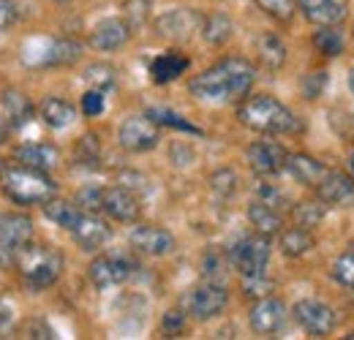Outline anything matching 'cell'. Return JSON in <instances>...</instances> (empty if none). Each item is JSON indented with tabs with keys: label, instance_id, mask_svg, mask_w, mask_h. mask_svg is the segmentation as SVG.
<instances>
[{
	"label": "cell",
	"instance_id": "6da1fadb",
	"mask_svg": "<svg viewBox=\"0 0 354 340\" xmlns=\"http://www.w3.org/2000/svg\"><path fill=\"white\" fill-rule=\"evenodd\" d=\"M257 82V68L245 57H223L207 71L196 74L188 90L202 101H243Z\"/></svg>",
	"mask_w": 354,
	"mask_h": 340
},
{
	"label": "cell",
	"instance_id": "7a4b0ae2",
	"mask_svg": "<svg viewBox=\"0 0 354 340\" xmlns=\"http://www.w3.org/2000/svg\"><path fill=\"white\" fill-rule=\"evenodd\" d=\"M237 120L259 133H297L303 128L300 117L272 95L243 98V104L237 109Z\"/></svg>",
	"mask_w": 354,
	"mask_h": 340
},
{
	"label": "cell",
	"instance_id": "3957f363",
	"mask_svg": "<svg viewBox=\"0 0 354 340\" xmlns=\"http://www.w3.org/2000/svg\"><path fill=\"white\" fill-rule=\"evenodd\" d=\"M0 188L8 196V202L19 205V207H30V205H44L49 199H55L57 185L46 177V171L30 169V167H8L0 174Z\"/></svg>",
	"mask_w": 354,
	"mask_h": 340
},
{
	"label": "cell",
	"instance_id": "277c9868",
	"mask_svg": "<svg viewBox=\"0 0 354 340\" xmlns=\"http://www.w3.org/2000/svg\"><path fill=\"white\" fill-rule=\"evenodd\" d=\"M17 270L28 289L44 292L57 283L63 272V256L49 245H25L17 256Z\"/></svg>",
	"mask_w": 354,
	"mask_h": 340
},
{
	"label": "cell",
	"instance_id": "5b68a950",
	"mask_svg": "<svg viewBox=\"0 0 354 340\" xmlns=\"http://www.w3.org/2000/svg\"><path fill=\"white\" fill-rule=\"evenodd\" d=\"M226 305H229V292L221 281H205V283L188 289L180 299V308L185 310V316H191L196 321L216 319L218 313L226 310Z\"/></svg>",
	"mask_w": 354,
	"mask_h": 340
},
{
	"label": "cell",
	"instance_id": "8992f818",
	"mask_svg": "<svg viewBox=\"0 0 354 340\" xmlns=\"http://www.w3.org/2000/svg\"><path fill=\"white\" fill-rule=\"evenodd\" d=\"M270 237L265 234H245V237H237L232 245H229V261L232 267L245 278V275H262L267 270V261H270Z\"/></svg>",
	"mask_w": 354,
	"mask_h": 340
},
{
	"label": "cell",
	"instance_id": "52a82bcc",
	"mask_svg": "<svg viewBox=\"0 0 354 340\" xmlns=\"http://www.w3.org/2000/svg\"><path fill=\"white\" fill-rule=\"evenodd\" d=\"M136 270V261H131L126 254H101L90 261L88 278L95 289H112L126 283Z\"/></svg>",
	"mask_w": 354,
	"mask_h": 340
},
{
	"label": "cell",
	"instance_id": "ba28073f",
	"mask_svg": "<svg viewBox=\"0 0 354 340\" xmlns=\"http://www.w3.org/2000/svg\"><path fill=\"white\" fill-rule=\"evenodd\" d=\"M33 240V220L28 215L6 213L0 215V261L17 264V256Z\"/></svg>",
	"mask_w": 354,
	"mask_h": 340
},
{
	"label": "cell",
	"instance_id": "9c48e42d",
	"mask_svg": "<svg viewBox=\"0 0 354 340\" xmlns=\"http://www.w3.org/2000/svg\"><path fill=\"white\" fill-rule=\"evenodd\" d=\"M161 142L158 126L147 115H133L126 117L118 128V144L129 153H147Z\"/></svg>",
	"mask_w": 354,
	"mask_h": 340
},
{
	"label": "cell",
	"instance_id": "30bf717a",
	"mask_svg": "<svg viewBox=\"0 0 354 340\" xmlns=\"http://www.w3.org/2000/svg\"><path fill=\"white\" fill-rule=\"evenodd\" d=\"M292 316H295V321L308 332L313 338H324V335H330L333 330H335V310L327 305V302H322V299H300V302H295V308H292Z\"/></svg>",
	"mask_w": 354,
	"mask_h": 340
},
{
	"label": "cell",
	"instance_id": "8fae6325",
	"mask_svg": "<svg viewBox=\"0 0 354 340\" xmlns=\"http://www.w3.org/2000/svg\"><path fill=\"white\" fill-rule=\"evenodd\" d=\"M245 158H248V167L257 171L259 177H272V174H281V171L286 169L289 153L275 139H259V142L248 144Z\"/></svg>",
	"mask_w": 354,
	"mask_h": 340
},
{
	"label": "cell",
	"instance_id": "7c38bea8",
	"mask_svg": "<svg viewBox=\"0 0 354 340\" xmlns=\"http://www.w3.org/2000/svg\"><path fill=\"white\" fill-rule=\"evenodd\" d=\"M129 245H131L136 254L169 256L175 251V237L167 229H161V226L139 223V226H133L131 234H129Z\"/></svg>",
	"mask_w": 354,
	"mask_h": 340
},
{
	"label": "cell",
	"instance_id": "4fadbf2b",
	"mask_svg": "<svg viewBox=\"0 0 354 340\" xmlns=\"http://www.w3.org/2000/svg\"><path fill=\"white\" fill-rule=\"evenodd\" d=\"M101 213H106L118 223H136L139 213H142V205H139V199H136V193H133L131 188L112 185V188H104Z\"/></svg>",
	"mask_w": 354,
	"mask_h": 340
},
{
	"label": "cell",
	"instance_id": "5bb4252c",
	"mask_svg": "<svg viewBox=\"0 0 354 340\" xmlns=\"http://www.w3.org/2000/svg\"><path fill=\"white\" fill-rule=\"evenodd\" d=\"M71 234H74V243L82 251L95 254V251H101L112 240V226L104 218H98V213H82L80 220H77V226L71 229Z\"/></svg>",
	"mask_w": 354,
	"mask_h": 340
},
{
	"label": "cell",
	"instance_id": "9a60e30c",
	"mask_svg": "<svg viewBox=\"0 0 354 340\" xmlns=\"http://www.w3.org/2000/svg\"><path fill=\"white\" fill-rule=\"evenodd\" d=\"M248 324L257 335H275L286 324V305L275 297H262L248 310Z\"/></svg>",
	"mask_w": 354,
	"mask_h": 340
},
{
	"label": "cell",
	"instance_id": "2e32d148",
	"mask_svg": "<svg viewBox=\"0 0 354 340\" xmlns=\"http://www.w3.org/2000/svg\"><path fill=\"white\" fill-rule=\"evenodd\" d=\"M202 28V17L191 8H172L167 14H161L156 19V30L158 36L164 39H172V41H185L194 36V30Z\"/></svg>",
	"mask_w": 354,
	"mask_h": 340
},
{
	"label": "cell",
	"instance_id": "e0dca14e",
	"mask_svg": "<svg viewBox=\"0 0 354 340\" xmlns=\"http://www.w3.org/2000/svg\"><path fill=\"white\" fill-rule=\"evenodd\" d=\"M316 199L327 207H354V180L344 171H327L316 185Z\"/></svg>",
	"mask_w": 354,
	"mask_h": 340
},
{
	"label": "cell",
	"instance_id": "ac0fdd59",
	"mask_svg": "<svg viewBox=\"0 0 354 340\" xmlns=\"http://www.w3.org/2000/svg\"><path fill=\"white\" fill-rule=\"evenodd\" d=\"M129 39H131V25L126 19H118V17L101 19L90 30V46L98 52H115V49L126 46Z\"/></svg>",
	"mask_w": 354,
	"mask_h": 340
},
{
	"label": "cell",
	"instance_id": "d6986e66",
	"mask_svg": "<svg viewBox=\"0 0 354 340\" xmlns=\"http://www.w3.org/2000/svg\"><path fill=\"white\" fill-rule=\"evenodd\" d=\"M82 57V44L74 41V39H52V41H44V52L41 57L30 60V66H41V68H49V66H71Z\"/></svg>",
	"mask_w": 354,
	"mask_h": 340
},
{
	"label": "cell",
	"instance_id": "ffe728a7",
	"mask_svg": "<svg viewBox=\"0 0 354 340\" xmlns=\"http://www.w3.org/2000/svg\"><path fill=\"white\" fill-rule=\"evenodd\" d=\"M283 171H289L300 185L316 188L330 169H327L322 161H316L313 155H308V153H292V155L286 158V169Z\"/></svg>",
	"mask_w": 354,
	"mask_h": 340
},
{
	"label": "cell",
	"instance_id": "44dd1931",
	"mask_svg": "<svg viewBox=\"0 0 354 340\" xmlns=\"http://www.w3.org/2000/svg\"><path fill=\"white\" fill-rule=\"evenodd\" d=\"M188 66H191V60L185 55H180V52H164V55H158L150 63V77H153L156 85H169V82H175L180 74L188 71Z\"/></svg>",
	"mask_w": 354,
	"mask_h": 340
},
{
	"label": "cell",
	"instance_id": "7402d4cb",
	"mask_svg": "<svg viewBox=\"0 0 354 340\" xmlns=\"http://www.w3.org/2000/svg\"><path fill=\"white\" fill-rule=\"evenodd\" d=\"M17 161H19L22 167L46 171V169H52V167H57L60 153H57V147H52V144L30 142V144H22V147L17 150Z\"/></svg>",
	"mask_w": 354,
	"mask_h": 340
},
{
	"label": "cell",
	"instance_id": "603a6c76",
	"mask_svg": "<svg viewBox=\"0 0 354 340\" xmlns=\"http://www.w3.org/2000/svg\"><path fill=\"white\" fill-rule=\"evenodd\" d=\"M278 248L281 254L289 256V258H300V256L310 254L316 248V237L310 234V229L306 226H292V229H281L278 234Z\"/></svg>",
	"mask_w": 354,
	"mask_h": 340
},
{
	"label": "cell",
	"instance_id": "cb8c5ba5",
	"mask_svg": "<svg viewBox=\"0 0 354 340\" xmlns=\"http://www.w3.org/2000/svg\"><path fill=\"white\" fill-rule=\"evenodd\" d=\"M248 220H251V226H254L259 234H265V237H275V234H281V229H283V215H281V210L270 207V205L259 202V199H254V202L248 205Z\"/></svg>",
	"mask_w": 354,
	"mask_h": 340
},
{
	"label": "cell",
	"instance_id": "d4e9b609",
	"mask_svg": "<svg viewBox=\"0 0 354 340\" xmlns=\"http://www.w3.org/2000/svg\"><path fill=\"white\" fill-rule=\"evenodd\" d=\"M257 55H259V60H262L265 68L278 71V68L286 63L289 49H286V44H283V39H281L278 33H262V36L257 39Z\"/></svg>",
	"mask_w": 354,
	"mask_h": 340
},
{
	"label": "cell",
	"instance_id": "484cf974",
	"mask_svg": "<svg viewBox=\"0 0 354 340\" xmlns=\"http://www.w3.org/2000/svg\"><path fill=\"white\" fill-rule=\"evenodd\" d=\"M3 112H6V120L11 128H22L25 123H30L33 117V104L25 93L19 90H6L3 93Z\"/></svg>",
	"mask_w": 354,
	"mask_h": 340
},
{
	"label": "cell",
	"instance_id": "4316f807",
	"mask_svg": "<svg viewBox=\"0 0 354 340\" xmlns=\"http://www.w3.org/2000/svg\"><path fill=\"white\" fill-rule=\"evenodd\" d=\"M39 115L49 128L60 131V128H68L74 120H77V109L63 101V98H44L41 106H39Z\"/></svg>",
	"mask_w": 354,
	"mask_h": 340
},
{
	"label": "cell",
	"instance_id": "83f0119b",
	"mask_svg": "<svg viewBox=\"0 0 354 340\" xmlns=\"http://www.w3.org/2000/svg\"><path fill=\"white\" fill-rule=\"evenodd\" d=\"M349 11V0H316L306 11V19L313 25H338Z\"/></svg>",
	"mask_w": 354,
	"mask_h": 340
},
{
	"label": "cell",
	"instance_id": "f1b7e54d",
	"mask_svg": "<svg viewBox=\"0 0 354 340\" xmlns=\"http://www.w3.org/2000/svg\"><path fill=\"white\" fill-rule=\"evenodd\" d=\"M310 41L316 46V52H322V55H327V57H338V55L344 52V46H346L344 33H341L335 25H316Z\"/></svg>",
	"mask_w": 354,
	"mask_h": 340
},
{
	"label": "cell",
	"instance_id": "f546056e",
	"mask_svg": "<svg viewBox=\"0 0 354 340\" xmlns=\"http://www.w3.org/2000/svg\"><path fill=\"white\" fill-rule=\"evenodd\" d=\"M202 36H205V41L213 44V46H221L232 39V30H234V25H232V19L221 14V11H216V14H210V17H205L202 19Z\"/></svg>",
	"mask_w": 354,
	"mask_h": 340
},
{
	"label": "cell",
	"instance_id": "4dcf8cb0",
	"mask_svg": "<svg viewBox=\"0 0 354 340\" xmlns=\"http://www.w3.org/2000/svg\"><path fill=\"white\" fill-rule=\"evenodd\" d=\"M44 215L52 220V223H57V226H63V229H74L77 226V220H80V215L82 210L77 207V205H71V202H60V199H49L44 202Z\"/></svg>",
	"mask_w": 354,
	"mask_h": 340
},
{
	"label": "cell",
	"instance_id": "1f68e13d",
	"mask_svg": "<svg viewBox=\"0 0 354 340\" xmlns=\"http://www.w3.org/2000/svg\"><path fill=\"white\" fill-rule=\"evenodd\" d=\"M324 213H327V205H324L322 199H316V202H297V205L292 207L295 223H297V226H306V229L319 226V223L324 220Z\"/></svg>",
	"mask_w": 354,
	"mask_h": 340
},
{
	"label": "cell",
	"instance_id": "d6a6232c",
	"mask_svg": "<svg viewBox=\"0 0 354 340\" xmlns=\"http://www.w3.org/2000/svg\"><path fill=\"white\" fill-rule=\"evenodd\" d=\"M156 126H167V128H175V131H185V133H202L199 128L194 123H188L185 117H180L177 112H169V109H147L145 112Z\"/></svg>",
	"mask_w": 354,
	"mask_h": 340
},
{
	"label": "cell",
	"instance_id": "836d02e7",
	"mask_svg": "<svg viewBox=\"0 0 354 340\" xmlns=\"http://www.w3.org/2000/svg\"><path fill=\"white\" fill-rule=\"evenodd\" d=\"M333 278H335L338 286L354 292V251H344L341 256H335V261H333Z\"/></svg>",
	"mask_w": 354,
	"mask_h": 340
},
{
	"label": "cell",
	"instance_id": "e575fe53",
	"mask_svg": "<svg viewBox=\"0 0 354 340\" xmlns=\"http://www.w3.org/2000/svg\"><path fill=\"white\" fill-rule=\"evenodd\" d=\"M210 188L218 199H229L237 193V174L232 169H218L210 174Z\"/></svg>",
	"mask_w": 354,
	"mask_h": 340
},
{
	"label": "cell",
	"instance_id": "d590c367",
	"mask_svg": "<svg viewBox=\"0 0 354 340\" xmlns=\"http://www.w3.org/2000/svg\"><path fill=\"white\" fill-rule=\"evenodd\" d=\"M257 6L270 14L272 19H278V22H292V17H295V0H257Z\"/></svg>",
	"mask_w": 354,
	"mask_h": 340
},
{
	"label": "cell",
	"instance_id": "8d00e7d4",
	"mask_svg": "<svg viewBox=\"0 0 354 340\" xmlns=\"http://www.w3.org/2000/svg\"><path fill=\"white\" fill-rule=\"evenodd\" d=\"M85 79H88L95 90L106 93L109 87L115 85V68H112V66H104V63H95V66H90L88 71H85Z\"/></svg>",
	"mask_w": 354,
	"mask_h": 340
},
{
	"label": "cell",
	"instance_id": "74e56055",
	"mask_svg": "<svg viewBox=\"0 0 354 340\" xmlns=\"http://www.w3.org/2000/svg\"><path fill=\"white\" fill-rule=\"evenodd\" d=\"M101 202H104V188L101 185H85L77 193V207L82 213H101Z\"/></svg>",
	"mask_w": 354,
	"mask_h": 340
},
{
	"label": "cell",
	"instance_id": "f35d334b",
	"mask_svg": "<svg viewBox=\"0 0 354 340\" xmlns=\"http://www.w3.org/2000/svg\"><path fill=\"white\" fill-rule=\"evenodd\" d=\"M270 292H272V281L267 278L265 272L262 275H245L243 278V294L245 297H270Z\"/></svg>",
	"mask_w": 354,
	"mask_h": 340
},
{
	"label": "cell",
	"instance_id": "ab89813d",
	"mask_svg": "<svg viewBox=\"0 0 354 340\" xmlns=\"http://www.w3.org/2000/svg\"><path fill=\"white\" fill-rule=\"evenodd\" d=\"M257 199L270 205V207H275V210H283L286 207V196L275 185H270V182H259L257 185Z\"/></svg>",
	"mask_w": 354,
	"mask_h": 340
},
{
	"label": "cell",
	"instance_id": "60d3db41",
	"mask_svg": "<svg viewBox=\"0 0 354 340\" xmlns=\"http://www.w3.org/2000/svg\"><path fill=\"white\" fill-rule=\"evenodd\" d=\"M324 87H327V71H310L308 77L303 79V95L308 101H313V98H319L324 93Z\"/></svg>",
	"mask_w": 354,
	"mask_h": 340
},
{
	"label": "cell",
	"instance_id": "b9f144b4",
	"mask_svg": "<svg viewBox=\"0 0 354 340\" xmlns=\"http://www.w3.org/2000/svg\"><path fill=\"white\" fill-rule=\"evenodd\" d=\"M161 330L169 335V338H177L183 330H185V310H167L164 313V321H161Z\"/></svg>",
	"mask_w": 354,
	"mask_h": 340
},
{
	"label": "cell",
	"instance_id": "7bdbcfd3",
	"mask_svg": "<svg viewBox=\"0 0 354 340\" xmlns=\"http://www.w3.org/2000/svg\"><path fill=\"white\" fill-rule=\"evenodd\" d=\"M82 112H85L88 117H98V115L104 112V93H101V90L90 87L88 93L82 95Z\"/></svg>",
	"mask_w": 354,
	"mask_h": 340
},
{
	"label": "cell",
	"instance_id": "ee69618b",
	"mask_svg": "<svg viewBox=\"0 0 354 340\" xmlns=\"http://www.w3.org/2000/svg\"><path fill=\"white\" fill-rule=\"evenodd\" d=\"M147 14H150V3L147 0H129L126 3V22L131 25V28H136V25H142L145 19H147Z\"/></svg>",
	"mask_w": 354,
	"mask_h": 340
},
{
	"label": "cell",
	"instance_id": "f6af8a7d",
	"mask_svg": "<svg viewBox=\"0 0 354 340\" xmlns=\"http://www.w3.org/2000/svg\"><path fill=\"white\" fill-rule=\"evenodd\" d=\"M80 158L82 161H98V139L93 133L82 136V142H80Z\"/></svg>",
	"mask_w": 354,
	"mask_h": 340
},
{
	"label": "cell",
	"instance_id": "bcb514c9",
	"mask_svg": "<svg viewBox=\"0 0 354 340\" xmlns=\"http://www.w3.org/2000/svg\"><path fill=\"white\" fill-rule=\"evenodd\" d=\"M14 19H17V6H14V0H0V30L11 28Z\"/></svg>",
	"mask_w": 354,
	"mask_h": 340
},
{
	"label": "cell",
	"instance_id": "7dc6e473",
	"mask_svg": "<svg viewBox=\"0 0 354 340\" xmlns=\"http://www.w3.org/2000/svg\"><path fill=\"white\" fill-rule=\"evenodd\" d=\"M11 319H14V310H11V305L0 299V330H6V327L11 324Z\"/></svg>",
	"mask_w": 354,
	"mask_h": 340
},
{
	"label": "cell",
	"instance_id": "c3c4849f",
	"mask_svg": "<svg viewBox=\"0 0 354 340\" xmlns=\"http://www.w3.org/2000/svg\"><path fill=\"white\" fill-rule=\"evenodd\" d=\"M28 332H33L30 338H52V330H49V327H41V324H33V327H28Z\"/></svg>",
	"mask_w": 354,
	"mask_h": 340
},
{
	"label": "cell",
	"instance_id": "681fc988",
	"mask_svg": "<svg viewBox=\"0 0 354 340\" xmlns=\"http://www.w3.org/2000/svg\"><path fill=\"white\" fill-rule=\"evenodd\" d=\"M8 120H6V117H0V144H3V142H6V136H8Z\"/></svg>",
	"mask_w": 354,
	"mask_h": 340
},
{
	"label": "cell",
	"instance_id": "f907efd6",
	"mask_svg": "<svg viewBox=\"0 0 354 340\" xmlns=\"http://www.w3.org/2000/svg\"><path fill=\"white\" fill-rule=\"evenodd\" d=\"M349 90H352V95H354V66L349 68Z\"/></svg>",
	"mask_w": 354,
	"mask_h": 340
},
{
	"label": "cell",
	"instance_id": "816d5d0a",
	"mask_svg": "<svg viewBox=\"0 0 354 340\" xmlns=\"http://www.w3.org/2000/svg\"><path fill=\"white\" fill-rule=\"evenodd\" d=\"M349 123H352V131H354V115H352V117H349Z\"/></svg>",
	"mask_w": 354,
	"mask_h": 340
},
{
	"label": "cell",
	"instance_id": "f5cc1de1",
	"mask_svg": "<svg viewBox=\"0 0 354 340\" xmlns=\"http://www.w3.org/2000/svg\"><path fill=\"white\" fill-rule=\"evenodd\" d=\"M3 169H6V167H3V161H0V174H3Z\"/></svg>",
	"mask_w": 354,
	"mask_h": 340
},
{
	"label": "cell",
	"instance_id": "db71d44e",
	"mask_svg": "<svg viewBox=\"0 0 354 340\" xmlns=\"http://www.w3.org/2000/svg\"><path fill=\"white\" fill-rule=\"evenodd\" d=\"M55 3H68V0H55Z\"/></svg>",
	"mask_w": 354,
	"mask_h": 340
},
{
	"label": "cell",
	"instance_id": "11a10c76",
	"mask_svg": "<svg viewBox=\"0 0 354 340\" xmlns=\"http://www.w3.org/2000/svg\"><path fill=\"white\" fill-rule=\"evenodd\" d=\"M346 338H349V340H354V332H352V335H346Z\"/></svg>",
	"mask_w": 354,
	"mask_h": 340
},
{
	"label": "cell",
	"instance_id": "9f6ffc18",
	"mask_svg": "<svg viewBox=\"0 0 354 340\" xmlns=\"http://www.w3.org/2000/svg\"><path fill=\"white\" fill-rule=\"evenodd\" d=\"M352 171H354V155H352Z\"/></svg>",
	"mask_w": 354,
	"mask_h": 340
}]
</instances>
